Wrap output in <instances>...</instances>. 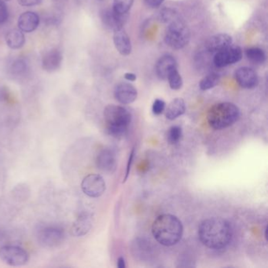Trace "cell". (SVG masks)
<instances>
[{
  "label": "cell",
  "mask_w": 268,
  "mask_h": 268,
  "mask_svg": "<svg viewBox=\"0 0 268 268\" xmlns=\"http://www.w3.org/2000/svg\"><path fill=\"white\" fill-rule=\"evenodd\" d=\"M235 80L243 88L252 89L259 82L257 73L249 67H242L235 72Z\"/></svg>",
  "instance_id": "7c38bea8"
},
{
  "label": "cell",
  "mask_w": 268,
  "mask_h": 268,
  "mask_svg": "<svg viewBox=\"0 0 268 268\" xmlns=\"http://www.w3.org/2000/svg\"><path fill=\"white\" fill-rule=\"evenodd\" d=\"M106 182L100 175L89 174L84 178L81 189L90 197H99L106 191Z\"/></svg>",
  "instance_id": "ba28073f"
},
{
  "label": "cell",
  "mask_w": 268,
  "mask_h": 268,
  "mask_svg": "<svg viewBox=\"0 0 268 268\" xmlns=\"http://www.w3.org/2000/svg\"><path fill=\"white\" fill-rule=\"evenodd\" d=\"M127 15H118L113 9H107L101 12V19L107 28L114 30L119 27L124 26V20Z\"/></svg>",
  "instance_id": "d6986e66"
},
{
  "label": "cell",
  "mask_w": 268,
  "mask_h": 268,
  "mask_svg": "<svg viewBox=\"0 0 268 268\" xmlns=\"http://www.w3.org/2000/svg\"><path fill=\"white\" fill-rule=\"evenodd\" d=\"M198 237L203 245L209 249H223L231 241V226L226 219L209 218L199 225Z\"/></svg>",
  "instance_id": "6da1fadb"
},
{
  "label": "cell",
  "mask_w": 268,
  "mask_h": 268,
  "mask_svg": "<svg viewBox=\"0 0 268 268\" xmlns=\"http://www.w3.org/2000/svg\"><path fill=\"white\" fill-rule=\"evenodd\" d=\"M242 58V48L239 46L231 44L222 51L216 53L213 61L216 66L223 68L239 62Z\"/></svg>",
  "instance_id": "9c48e42d"
},
{
  "label": "cell",
  "mask_w": 268,
  "mask_h": 268,
  "mask_svg": "<svg viewBox=\"0 0 268 268\" xmlns=\"http://www.w3.org/2000/svg\"><path fill=\"white\" fill-rule=\"evenodd\" d=\"M240 117V110L233 103H221L209 109L207 120L211 127L221 130L233 125Z\"/></svg>",
  "instance_id": "3957f363"
},
{
  "label": "cell",
  "mask_w": 268,
  "mask_h": 268,
  "mask_svg": "<svg viewBox=\"0 0 268 268\" xmlns=\"http://www.w3.org/2000/svg\"><path fill=\"white\" fill-rule=\"evenodd\" d=\"M124 78L128 80V81H131L132 82V81H135L136 80L137 77H136V74H134V73H127L124 74Z\"/></svg>",
  "instance_id": "d6a6232c"
},
{
  "label": "cell",
  "mask_w": 268,
  "mask_h": 268,
  "mask_svg": "<svg viewBox=\"0 0 268 268\" xmlns=\"http://www.w3.org/2000/svg\"><path fill=\"white\" fill-rule=\"evenodd\" d=\"M166 44L175 50H180L188 45L190 40V31L183 21H173L166 29Z\"/></svg>",
  "instance_id": "5b68a950"
},
{
  "label": "cell",
  "mask_w": 268,
  "mask_h": 268,
  "mask_svg": "<svg viewBox=\"0 0 268 268\" xmlns=\"http://www.w3.org/2000/svg\"><path fill=\"white\" fill-rule=\"evenodd\" d=\"M135 152H136V149L133 148L132 150H131V153H130V156H129L128 162H127V170H126L125 177H124V182H123V183L126 182V180H127V178H128L129 174H130V171H131L133 158H134Z\"/></svg>",
  "instance_id": "f546056e"
},
{
  "label": "cell",
  "mask_w": 268,
  "mask_h": 268,
  "mask_svg": "<svg viewBox=\"0 0 268 268\" xmlns=\"http://www.w3.org/2000/svg\"><path fill=\"white\" fill-rule=\"evenodd\" d=\"M38 14L31 11L23 13L18 18V28L24 32H31L38 28L40 24Z\"/></svg>",
  "instance_id": "2e32d148"
},
{
  "label": "cell",
  "mask_w": 268,
  "mask_h": 268,
  "mask_svg": "<svg viewBox=\"0 0 268 268\" xmlns=\"http://www.w3.org/2000/svg\"><path fill=\"white\" fill-rule=\"evenodd\" d=\"M96 164L97 169L104 173H113L117 167L115 154L109 149L101 150L96 158Z\"/></svg>",
  "instance_id": "9a60e30c"
},
{
  "label": "cell",
  "mask_w": 268,
  "mask_h": 268,
  "mask_svg": "<svg viewBox=\"0 0 268 268\" xmlns=\"http://www.w3.org/2000/svg\"><path fill=\"white\" fill-rule=\"evenodd\" d=\"M186 112V105L184 100L181 97H177L169 103L166 110L165 116L170 120H175L183 115Z\"/></svg>",
  "instance_id": "ffe728a7"
},
{
  "label": "cell",
  "mask_w": 268,
  "mask_h": 268,
  "mask_svg": "<svg viewBox=\"0 0 268 268\" xmlns=\"http://www.w3.org/2000/svg\"><path fill=\"white\" fill-rule=\"evenodd\" d=\"M18 4L22 7H34L42 2V0H18Z\"/></svg>",
  "instance_id": "4dcf8cb0"
},
{
  "label": "cell",
  "mask_w": 268,
  "mask_h": 268,
  "mask_svg": "<svg viewBox=\"0 0 268 268\" xmlns=\"http://www.w3.org/2000/svg\"><path fill=\"white\" fill-rule=\"evenodd\" d=\"M62 60V52L60 51L59 49H51L43 56V70L47 73H54L59 70Z\"/></svg>",
  "instance_id": "5bb4252c"
},
{
  "label": "cell",
  "mask_w": 268,
  "mask_h": 268,
  "mask_svg": "<svg viewBox=\"0 0 268 268\" xmlns=\"http://www.w3.org/2000/svg\"><path fill=\"white\" fill-rule=\"evenodd\" d=\"M134 0H113V11L118 15H127Z\"/></svg>",
  "instance_id": "603a6c76"
},
{
  "label": "cell",
  "mask_w": 268,
  "mask_h": 268,
  "mask_svg": "<svg viewBox=\"0 0 268 268\" xmlns=\"http://www.w3.org/2000/svg\"><path fill=\"white\" fill-rule=\"evenodd\" d=\"M167 80H169V85L173 90H180L183 86V78L178 71V67L173 69L169 72Z\"/></svg>",
  "instance_id": "cb8c5ba5"
},
{
  "label": "cell",
  "mask_w": 268,
  "mask_h": 268,
  "mask_svg": "<svg viewBox=\"0 0 268 268\" xmlns=\"http://www.w3.org/2000/svg\"><path fill=\"white\" fill-rule=\"evenodd\" d=\"M113 43L117 51L121 55L127 56L132 51L131 39L127 35L124 27H119L113 30Z\"/></svg>",
  "instance_id": "4fadbf2b"
},
{
  "label": "cell",
  "mask_w": 268,
  "mask_h": 268,
  "mask_svg": "<svg viewBox=\"0 0 268 268\" xmlns=\"http://www.w3.org/2000/svg\"><path fill=\"white\" fill-rule=\"evenodd\" d=\"M4 1H10V0H4Z\"/></svg>",
  "instance_id": "e575fe53"
},
{
  "label": "cell",
  "mask_w": 268,
  "mask_h": 268,
  "mask_svg": "<svg viewBox=\"0 0 268 268\" xmlns=\"http://www.w3.org/2000/svg\"><path fill=\"white\" fill-rule=\"evenodd\" d=\"M152 233L162 246H173L181 240L183 226L176 216L163 214L157 217L152 226Z\"/></svg>",
  "instance_id": "7a4b0ae2"
},
{
  "label": "cell",
  "mask_w": 268,
  "mask_h": 268,
  "mask_svg": "<svg viewBox=\"0 0 268 268\" xmlns=\"http://www.w3.org/2000/svg\"><path fill=\"white\" fill-rule=\"evenodd\" d=\"M92 225V214L84 212L73 222L70 232L74 237H82L91 230Z\"/></svg>",
  "instance_id": "8fae6325"
},
{
  "label": "cell",
  "mask_w": 268,
  "mask_h": 268,
  "mask_svg": "<svg viewBox=\"0 0 268 268\" xmlns=\"http://www.w3.org/2000/svg\"><path fill=\"white\" fill-rule=\"evenodd\" d=\"M64 240V231L59 227L47 226L39 232V244L44 248L53 249V248L58 247L63 243Z\"/></svg>",
  "instance_id": "52a82bcc"
},
{
  "label": "cell",
  "mask_w": 268,
  "mask_h": 268,
  "mask_svg": "<svg viewBox=\"0 0 268 268\" xmlns=\"http://www.w3.org/2000/svg\"><path fill=\"white\" fill-rule=\"evenodd\" d=\"M165 103L161 99H156L153 103L152 110L155 115H160L165 110Z\"/></svg>",
  "instance_id": "f1b7e54d"
},
{
  "label": "cell",
  "mask_w": 268,
  "mask_h": 268,
  "mask_svg": "<svg viewBox=\"0 0 268 268\" xmlns=\"http://www.w3.org/2000/svg\"><path fill=\"white\" fill-rule=\"evenodd\" d=\"M117 266H118L119 268L126 267L125 259H124V257L119 258L118 260H117Z\"/></svg>",
  "instance_id": "836d02e7"
},
{
  "label": "cell",
  "mask_w": 268,
  "mask_h": 268,
  "mask_svg": "<svg viewBox=\"0 0 268 268\" xmlns=\"http://www.w3.org/2000/svg\"><path fill=\"white\" fill-rule=\"evenodd\" d=\"M219 82V77L216 73H210L202 79L199 84V87L202 91H207L218 85Z\"/></svg>",
  "instance_id": "d4e9b609"
},
{
  "label": "cell",
  "mask_w": 268,
  "mask_h": 268,
  "mask_svg": "<svg viewBox=\"0 0 268 268\" xmlns=\"http://www.w3.org/2000/svg\"><path fill=\"white\" fill-rule=\"evenodd\" d=\"M183 136L182 128L179 126H173L169 128L167 133V140L170 144H176L181 140Z\"/></svg>",
  "instance_id": "484cf974"
},
{
  "label": "cell",
  "mask_w": 268,
  "mask_h": 268,
  "mask_svg": "<svg viewBox=\"0 0 268 268\" xmlns=\"http://www.w3.org/2000/svg\"><path fill=\"white\" fill-rule=\"evenodd\" d=\"M27 70H28L27 63L24 60L21 59H18L14 61L12 65V68H11V71H12L13 74L15 76H18V77L23 75V74L26 73Z\"/></svg>",
  "instance_id": "4316f807"
},
{
  "label": "cell",
  "mask_w": 268,
  "mask_h": 268,
  "mask_svg": "<svg viewBox=\"0 0 268 268\" xmlns=\"http://www.w3.org/2000/svg\"><path fill=\"white\" fill-rule=\"evenodd\" d=\"M232 43H233L232 37L228 34H216L209 39L207 43V49L209 52L216 54L231 45Z\"/></svg>",
  "instance_id": "e0dca14e"
},
{
  "label": "cell",
  "mask_w": 268,
  "mask_h": 268,
  "mask_svg": "<svg viewBox=\"0 0 268 268\" xmlns=\"http://www.w3.org/2000/svg\"><path fill=\"white\" fill-rule=\"evenodd\" d=\"M9 11L4 0H0V24H4L8 19Z\"/></svg>",
  "instance_id": "83f0119b"
},
{
  "label": "cell",
  "mask_w": 268,
  "mask_h": 268,
  "mask_svg": "<svg viewBox=\"0 0 268 268\" xmlns=\"http://www.w3.org/2000/svg\"><path fill=\"white\" fill-rule=\"evenodd\" d=\"M5 40L7 45L13 50L21 48L25 43V37L20 29L10 30L6 35Z\"/></svg>",
  "instance_id": "44dd1931"
},
{
  "label": "cell",
  "mask_w": 268,
  "mask_h": 268,
  "mask_svg": "<svg viewBox=\"0 0 268 268\" xmlns=\"http://www.w3.org/2000/svg\"><path fill=\"white\" fill-rule=\"evenodd\" d=\"M137 96V89L130 83H120L116 86L114 90V97L121 104L127 105L134 103Z\"/></svg>",
  "instance_id": "30bf717a"
},
{
  "label": "cell",
  "mask_w": 268,
  "mask_h": 268,
  "mask_svg": "<svg viewBox=\"0 0 268 268\" xmlns=\"http://www.w3.org/2000/svg\"><path fill=\"white\" fill-rule=\"evenodd\" d=\"M0 259L10 266H23L28 263L29 255L19 246H4L0 248Z\"/></svg>",
  "instance_id": "8992f818"
},
{
  "label": "cell",
  "mask_w": 268,
  "mask_h": 268,
  "mask_svg": "<svg viewBox=\"0 0 268 268\" xmlns=\"http://www.w3.org/2000/svg\"><path fill=\"white\" fill-rule=\"evenodd\" d=\"M104 118L109 134L118 137L127 131L131 124V114L124 107L109 105L105 108Z\"/></svg>",
  "instance_id": "277c9868"
},
{
  "label": "cell",
  "mask_w": 268,
  "mask_h": 268,
  "mask_svg": "<svg viewBox=\"0 0 268 268\" xmlns=\"http://www.w3.org/2000/svg\"><path fill=\"white\" fill-rule=\"evenodd\" d=\"M176 67H178L177 62L174 57L172 55L162 56L156 64V73L161 80H167L169 72Z\"/></svg>",
  "instance_id": "ac0fdd59"
},
{
  "label": "cell",
  "mask_w": 268,
  "mask_h": 268,
  "mask_svg": "<svg viewBox=\"0 0 268 268\" xmlns=\"http://www.w3.org/2000/svg\"><path fill=\"white\" fill-rule=\"evenodd\" d=\"M164 0H145L146 6L151 8H156V7H160Z\"/></svg>",
  "instance_id": "1f68e13d"
},
{
  "label": "cell",
  "mask_w": 268,
  "mask_h": 268,
  "mask_svg": "<svg viewBox=\"0 0 268 268\" xmlns=\"http://www.w3.org/2000/svg\"><path fill=\"white\" fill-rule=\"evenodd\" d=\"M246 54L248 59L254 64H263L266 61V54L263 49L259 47H253L246 49Z\"/></svg>",
  "instance_id": "7402d4cb"
}]
</instances>
